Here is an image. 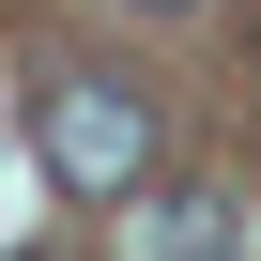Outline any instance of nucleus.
<instances>
[{"label":"nucleus","instance_id":"20e7f679","mask_svg":"<svg viewBox=\"0 0 261 261\" xmlns=\"http://www.w3.org/2000/svg\"><path fill=\"white\" fill-rule=\"evenodd\" d=\"M31 261H46V246H31Z\"/></svg>","mask_w":261,"mask_h":261},{"label":"nucleus","instance_id":"7ed1b4c3","mask_svg":"<svg viewBox=\"0 0 261 261\" xmlns=\"http://www.w3.org/2000/svg\"><path fill=\"white\" fill-rule=\"evenodd\" d=\"M139 16H200V0H139Z\"/></svg>","mask_w":261,"mask_h":261},{"label":"nucleus","instance_id":"f03ea898","mask_svg":"<svg viewBox=\"0 0 261 261\" xmlns=\"http://www.w3.org/2000/svg\"><path fill=\"white\" fill-rule=\"evenodd\" d=\"M230 246H246L230 185H139L123 200V261H230Z\"/></svg>","mask_w":261,"mask_h":261},{"label":"nucleus","instance_id":"f257e3e1","mask_svg":"<svg viewBox=\"0 0 261 261\" xmlns=\"http://www.w3.org/2000/svg\"><path fill=\"white\" fill-rule=\"evenodd\" d=\"M31 154L62 200H139L154 185V92L139 77H108V62H62L31 92Z\"/></svg>","mask_w":261,"mask_h":261}]
</instances>
